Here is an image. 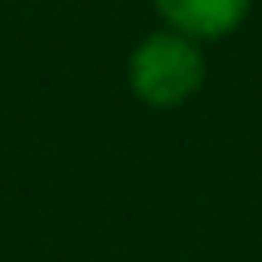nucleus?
<instances>
[{
	"mask_svg": "<svg viewBox=\"0 0 262 262\" xmlns=\"http://www.w3.org/2000/svg\"><path fill=\"white\" fill-rule=\"evenodd\" d=\"M254 0H156V12L164 16V29L201 41L229 37L246 16Z\"/></svg>",
	"mask_w": 262,
	"mask_h": 262,
	"instance_id": "obj_2",
	"label": "nucleus"
},
{
	"mask_svg": "<svg viewBox=\"0 0 262 262\" xmlns=\"http://www.w3.org/2000/svg\"><path fill=\"white\" fill-rule=\"evenodd\" d=\"M127 86L143 106L172 111L205 86V53L192 37H180L172 29H156L131 49Z\"/></svg>",
	"mask_w": 262,
	"mask_h": 262,
	"instance_id": "obj_1",
	"label": "nucleus"
}]
</instances>
